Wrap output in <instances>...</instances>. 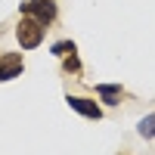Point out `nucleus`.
Segmentation results:
<instances>
[{
	"instance_id": "nucleus-1",
	"label": "nucleus",
	"mask_w": 155,
	"mask_h": 155,
	"mask_svg": "<svg viewBox=\"0 0 155 155\" xmlns=\"http://www.w3.org/2000/svg\"><path fill=\"white\" fill-rule=\"evenodd\" d=\"M44 25L37 22V19H31V16H22V22L16 25V37H19V44H22V50H34V47H41L44 44Z\"/></svg>"
},
{
	"instance_id": "nucleus-2",
	"label": "nucleus",
	"mask_w": 155,
	"mask_h": 155,
	"mask_svg": "<svg viewBox=\"0 0 155 155\" xmlns=\"http://www.w3.org/2000/svg\"><path fill=\"white\" fill-rule=\"evenodd\" d=\"M22 12L31 16V19H37L47 28V25L56 19V3L53 0H28V3H22Z\"/></svg>"
},
{
	"instance_id": "nucleus-3",
	"label": "nucleus",
	"mask_w": 155,
	"mask_h": 155,
	"mask_svg": "<svg viewBox=\"0 0 155 155\" xmlns=\"http://www.w3.org/2000/svg\"><path fill=\"white\" fill-rule=\"evenodd\" d=\"M25 68V62L19 53H0V84L3 81H12V78H19Z\"/></svg>"
},
{
	"instance_id": "nucleus-4",
	"label": "nucleus",
	"mask_w": 155,
	"mask_h": 155,
	"mask_svg": "<svg viewBox=\"0 0 155 155\" xmlns=\"http://www.w3.org/2000/svg\"><path fill=\"white\" fill-rule=\"evenodd\" d=\"M65 102H68L78 115H84V118H90V121H99V118H102V109L96 106L93 99H87V96H71V93H68Z\"/></svg>"
},
{
	"instance_id": "nucleus-5",
	"label": "nucleus",
	"mask_w": 155,
	"mask_h": 155,
	"mask_svg": "<svg viewBox=\"0 0 155 155\" xmlns=\"http://www.w3.org/2000/svg\"><path fill=\"white\" fill-rule=\"evenodd\" d=\"M96 93H99V99L106 106H118L124 99V87L121 84H96Z\"/></svg>"
},
{
	"instance_id": "nucleus-6",
	"label": "nucleus",
	"mask_w": 155,
	"mask_h": 155,
	"mask_svg": "<svg viewBox=\"0 0 155 155\" xmlns=\"http://www.w3.org/2000/svg\"><path fill=\"white\" fill-rule=\"evenodd\" d=\"M137 134L143 137V140H155V112H152V115H146V118L137 124Z\"/></svg>"
},
{
	"instance_id": "nucleus-7",
	"label": "nucleus",
	"mask_w": 155,
	"mask_h": 155,
	"mask_svg": "<svg viewBox=\"0 0 155 155\" xmlns=\"http://www.w3.org/2000/svg\"><path fill=\"white\" fill-rule=\"evenodd\" d=\"M62 65H65V71H81V62H78V53H68V56H62Z\"/></svg>"
},
{
	"instance_id": "nucleus-8",
	"label": "nucleus",
	"mask_w": 155,
	"mask_h": 155,
	"mask_svg": "<svg viewBox=\"0 0 155 155\" xmlns=\"http://www.w3.org/2000/svg\"><path fill=\"white\" fill-rule=\"evenodd\" d=\"M53 53H56V56H68V53H74V41H59V44H53Z\"/></svg>"
}]
</instances>
